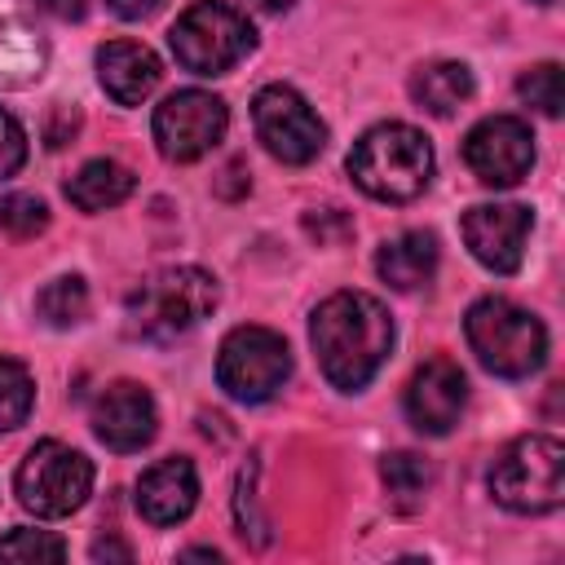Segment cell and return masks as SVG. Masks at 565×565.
<instances>
[{
	"mask_svg": "<svg viewBox=\"0 0 565 565\" xmlns=\"http://www.w3.org/2000/svg\"><path fill=\"white\" fill-rule=\"evenodd\" d=\"M309 344L322 375L340 393H358L375 380L393 349V318L366 291H335L309 318Z\"/></svg>",
	"mask_w": 565,
	"mask_h": 565,
	"instance_id": "obj_1",
	"label": "cell"
},
{
	"mask_svg": "<svg viewBox=\"0 0 565 565\" xmlns=\"http://www.w3.org/2000/svg\"><path fill=\"white\" fill-rule=\"evenodd\" d=\"M349 177L380 203H411L433 181V146L411 124H375L353 141Z\"/></svg>",
	"mask_w": 565,
	"mask_h": 565,
	"instance_id": "obj_2",
	"label": "cell"
},
{
	"mask_svg": "<svg viewBox=\"0 0 565 565\" xmlns=\"http://www.w3.org/2000/svg\"><path fill=\"white\" fill-rule=\"evenodd\" d=\"M216 278L199 265H172V269H159L150 274L146 282L132 287L128 305H124V318H128V331L137 340H177L185 331H194L203 318H212L216 309Z\"/></svg>",
	"mask_w": 565,
	"mask_h": 565,
	"instance_id": "obj_3",
	"label": "cell"
},
{
	"mask_svg": "<svg viewBox=\"0 0 565 565\" xmlns=\"http://www.w3.org/2000/svg\"><path fill=\"white\" fill-rule=\"evenodd\" d=\"M463 335L477 362L503 380H525L547 362L543 322L530 309L512 305L508 296H481L463 318Z\"/></svg>",
	"mask_w": 565,
	"mask_h": 565,
	"instance_id": "obj_4",
	"label": "cell"
},
{
	"mask_svg": "<svg viewBox=\"0 0 565 565\" xmlns=\"http://www.w3.org/2000/svg\"><path fill=\"white\" fill-rule=\"evenodd\" d=\"M490 494L521 516L556 512L565 499V446L547 433L508 441L490 468Z\"/></svg>",
	"mask_w": 565,
	"mask_h": 565,
	"instance_id": "obj_5",
	"label": "cell"
},
{
	"mask_svg": "<svg viewBox=\"0 0 565 565\" xmlns=\"http://www.w3.org/2000/svg\"><path fill=\"white\" fill-rule=\"evenodd\" d=\"M168 44H172V57L185 71H194V75H225V71H234L256 49V31H252V22L234 4L199 0V4H190L172 22Z\"/></svg>",
	"mask_w": 565,
	"mask_h": 565,
	"instance_id": "obj_6",
	"label": "cell"
},
{
	"mask_svg": "<svg viewBox=\"0 0 565 565\" xmlns=\"http://www.w3.org/2000/svg\"><path fill=\"white\" fill-rule=\"evenodd\" d=\"M13 490L26 512L57 521V516H71L84 508V499L93 490V463L75 446L49 437L26 450V459L13 472Z\"/></svg>",
	"mask_w": 565,
	"mask_h": 565,
	"instance_id": "obj_7",
	"label": "cell"
},
{
	"mask_svg": "<svg viewBox=\"0 0 565 565\" xmlns=\"http://www.w3.org/2000/svg\"><path fill=\"white\" fill-rule=\"evenodd\" d=\"M291 375V349L269 327H234L216 353V380L234 402H269Z\"/></svg>",
	"mask_w": 565,
	"mask_h": 565,
	"instance_id": "obj_8",
	"label": "cell"
},
{
	"mask_svg": "<svg viewBox=\"0 0 565 565\" xmlns=\"http://www.w3.org/2000/svg\"><path fill=\"white\" fill-rule=\"evenodd\" d=\"M252 124L260 146L282 163H313L327 146V124L291 84H265L252 97Z\"/></svg>",
	"mask_w": 565,
	"mask_h": 565,
	"instance_id": "obj_9",
	"label": "cell"
},
{
	"mask_svg": "<svg viewBox=\"0 0 565 565\" xmlns=\"http://www.w3.org/2000/svg\"><path fill=\"white\" fill-rule=\"evenodd\" d=\"M230 128V110L216 93L203 88H181L154 106V146L172 163H194L207 150L221 146Z\"/></svg>",
	"mask_w": 565,
	"mask_h": 565,
	"instance_id": "obj_10",
	"label": "cell"
},
{
	"mask_svg": "<svg viewBox=\"0 0 565 565\" xmlns=\"http://www.w3.org/2000/svg\"><path fill=\"white\" fill-rule=\"evenodd\" d=\"M463 163L481 185H516L534 168V132L516 115H490L463 137Z\"/></svg>",
	"mask_w": 565,
	"mask_h": 565,
	"instance_id": "obj_11",
	"label": "cell"
},
{
	"mask_svg": "<svg viewBox=\"0 0 565 565\" xmlns=\"http://www.w3.org/2000/svg\"><path fill=\"white\" fill-rule=\"evenodd\" d=\"M530 230H534V216L521 203H477L463 216V243L490 274L521 269Z\"/></svg>",
	"mask_w": 565,
	"mask_h": 565,
	"instance_id": "obj_12",
	"label": "cell"
},
{
	"mask_svg": "<svg viewBox=\"0 0 565 565\" xmlns=\"http://www.w3.org/2000/svg\"><path fill=\"white\" fill-rule=\"evenodd\" d=\"M93 433L102 446L119 450V455H132L141 446L154 441L159 433V411H154V397L132 384V380H115L106 384L97 397H93Z\"/></svg>",
	"mask_w": 565,
	"mask_h": 565,
	"instance_id": "obj_13",
	"label": "cell"
},
{
	"mask_svg": "<svg viewBox=\"0 0 565 565\" xmlns=\"http://www.w3.org/2000/svg\"><path fill=\"white\" fill-rule=\"evenodd\" d=\"M468 402V380L459 371V362L450 358H428L424 366H415L411 384H406V419L428 433V437H446Z\"/></svg>",
	"mask_w": 565,
	"mask_h": 565,
	"instance_id": "obj_14",
	"label": "cell"
},
{
	"mask_svg": "<svg viewBox=\"0 0 565 565\" xmlns=\"http://www.w3.org/2000/svg\"><path fill=\"white\" fill-rule=\"evenodd\" d=\"M199 503V472L190 459H159L137 481V512L150 525H177Z\"/></svg>",
	"mask_w": 565,
	"mask_h": 565,
	"instance_id": "obj_15",
	"label": "cell"
},
{
	"mask_svg": "<svg viewBox=\"0 0 565 565\" xmlns=\"http://www.w3.org/2000/svg\"><path fill=\"white\" fill-rule=\"evenodd\" d=\"M159 75H163L159 57L137 40H106L97 49V79H102L106 97L119 106H141L154 93Z\"/></svg>",
	"mask_w": 565,
	"mask_h": 565,
	"instance_id": "obj_16",
	"label": "cell"
},
{
	"mask_svg": "<svg viewBox=\"0 0 565 565\" xmlns=\"http://www.w3.org/2000/svg\"><path fill=\"white\" fill-rule=\"evenodd\" d=\"M437 260H441V247H437V234L428 230H406L397 238H388L380 252H375V274L397 287V291H415V287H428V278L437 274Z\"/></svg>",
	"mask_w": 565,
	"mask_h": 565,
	"instance_id": "obj_17",
	"label": "cell"
},
{
	"mask_svg": "<svg viewBox=\"0 0 565 565\" xmlns=\"http://www.w3.org/2000/svg\"><path fill=\"white\" fill-rule=\"evenodd\" d=\"M137 177L132 168H124L119 159H88L71 181H66V199L79 207V212H106V207H119L128 194H132Z\"/></svg>",
	"mask_w": 565,
	"mask_h": 565,
	"instance_id": "obj_18",
	"label": "cell"
},
{
	"mask_svg": "<svg viewBox=\"0 0 565 565\" xmlns=\"http://www.w3.org/2000/svg\"><path fill=\"white\" fill-rule=\"evenodd\" d=\"M411 97L428 115H455L472 97V71L463 62H424L411 75Z\"/></svg>",
	"mask_w": 565,
	"mask_h": 565,
	"instance_id": "obj_19",
	"label": "cell"
},
{
	"mask_svg": "<svg viewBox=\"0 0 565 565\" xmlns=\"http://www.w3.org/2000/svg\"><path fill=\"white\" fill-rule=\"evenodd\" d=\"M35 313H40L49 327H57V331L79 327V322L88 318V282H84L79 274H62V278L44 282L40 296H35Z\"/></svg>",
	"mask_w": 565,
	"mask_h": 565,
	"instance_id": "obj_20",
	"label": "cell"
},
{
	"mask_svg": "<svg viewBox=\"0 0 565 565\" xmlns=\"http://www.w3.org/2000/svg\"><path fill=\"white\" fill-rule=\"evenodd\" d=\"M35 406V384H31V371L13 358H0V433H13L26 424Z\"/></svg>",
	"mask_w": 565,
	"mask_h": 565,
	"instance_id": "obj_21",
	"label": "cell"
},
{
	"mask_svg": "<svg viewBox=\"0 0 565 565\" xmlns=\"http://www.w3.org/2000/svg\"><path fill=\"white\" fill-rule=\"evenodd\" d=\"M380 477H384V486H388V494L402 503V508H411L424 490H428V481H433V468L419 459V455H411V450H393V455H384V463H380Z\"/></svg>",
	"mask_w": 565,
	"mask_h": 565,
	"instance_id": "obj_22",
	"label": "cell"
},
{
	"mask_svg": "<svg viewBox=\"0 0 565 565\" xmlns=\"http://www.w3.org/2000/svg\"><path fill=\"white\" fill-rule=\"evenodd\" d=\"M516 93H521V102H530L539 115H547V119H556L561 110H565V79H561V66L556 62H539V66H530L521 79H516Z\"/></svg>",
	"mask_w": 565,
	"mask_h": 565,
	"instance_id": "obj_23",
	"label": "cell"
},
{
	"mask_svg": "<svg viewBox=\"0 0 565 565\" xmlns=\"http://www.w3.org/2000/svg\"><path fill=\"white\" fill-rule=\"evenodd\" d=\"M49 225V203L35 194H4L0 199V230L13 238H35Z\"/></svg>",
	"mask_w": 565,
	"mask_h": 565,
	"instance_id": "obj_24",
	"label": "cell"
},
{
	"mask_svg": "<svg viewBox=\"0 0 565 565\" xmlns=\"http://www.w3.org/2000/svg\"><path fill=\"white\" fill-rule=\"evenodd\" d=\"M66 543L53 530H9L0 539V561H62Z\"/></svg>",
	"mask_w": 565,
	"mask_h": 565,
	"instance_id": "obj_25",
	"label": "cell"
},
{
	"mask_svg": "<svg viewBox=\"0 0 565 565\" xmlns=\"http://www.w3.org/2000/svg\"><path fill=\"white\" fill-rule=\"evenodd\" d=\"M22 163H26V132L9 110H0V181L13 177Z\"/></svg>",
	"mask_w": 565,
	"mask_h": 565,
	"instance_id": "obj_26",
	"label": "cell"
},
{
	"mask_svg": "<svg viewBox=\"0 0 565 565\" xmlns=\"http://www.w3.org/2000/svg\"><path fill=\"white\" fill-rule=\"evenodd\" d=\"M163 0H106V9L115 13V18H124V22H137V18H150L154 9H159Z\"/></svg>",
	"mask_w": 565,
	"mask_h": 565,
	"instance_id": "obj_27",
	"label": "cell"
},
{
	"mask_svg": "<svg viewBox=\"0 0 565 565\" xmlns=\"http://www.w3.org/2000/svg\"><path fill=\"white\" fill-rule=\"evenodd\" d=\"M40 9H49L53 18H66V22H75V18H84L88 0H40Z\"/></svg>",
	"mask_w": 565,
	"mask_h": 565,
	"instance_id": "obj_28",
	"label": "cell"
},
{
	"mask_svg": "<svg viewBox=\"0 0 565 565\" xmlns=\"http://www.w3.org/2000/svg\"><path fill=\"white\" fill-rule=\"evenodd\" d=\"M93 556H97V561H102V556H119V561H128L132 552H128L124 543H115V539H110V543H106V539H97V543H93Z\"/></svg>",
	"mask_w": 565,
	"mask_h": 565,
	"instance_id": "obj_29",
	"label": "cell"
},
{
	"mask_svg": "<svg viewBox=\"0 0 565 565\" xmlns=\"http://www.w3.org/2000/svg\"><path fill=\"white\" fill-rule=\"evenodd\" d=\"M256 9H265V13H287V9H296V0H252Z\"/></svg>",
	"mask_w": 565,
	"mask_h": 565,
	"instance_id": "obj_30",
	"label": "cell"
},
{
	"mask_svg": "<svg viewBox=\"0 0 565 565\" xmlns=\"http://www.w3.org/2000/svg\"><path fill=\"white\" fill-rule=\"evenodd\" d=\"M534 4H556V0H534Z\"/></svg>",
	"mask_w": 565,
	"mask_h": 565,
	"instance_id": "obj_31",
	"label": "cell"
}]
</instances>
